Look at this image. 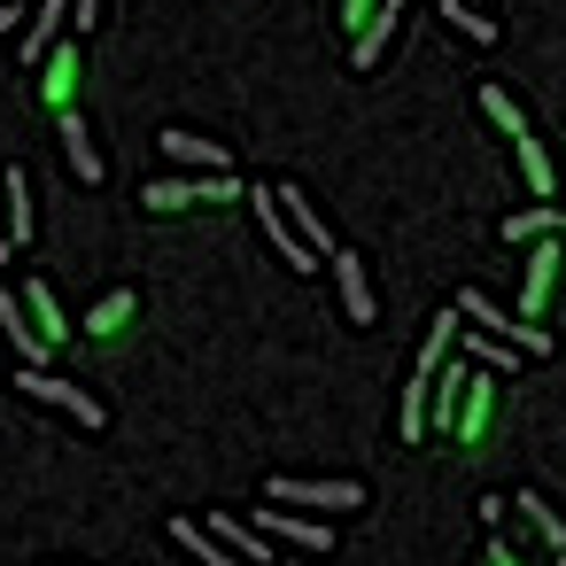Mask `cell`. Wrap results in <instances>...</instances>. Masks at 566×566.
Listing matches in <instances>:
<instances>
[{
	"mask_svg": "<svg viewBox=\"0 0 566 566\" xmlns=\"http://www.w3.org/2000/svg\"><path fill=\"white\" fill-rule=\"evenodd\" d=\"M458 311H465L473 326H489L496 342H512V349H527V357H551V334H543V326H527V318H512V311H496L489 295H458Z\"/></svg>",
	"mask_w": 566,
	"mask_h": 566,
	"instance_id": "1",
	"label": "cell"
},
{
	"mask_svg": "<svg viewBox=\"0 0 566 566\" xmlns=\"http://www.w3.org/2000/svg\"><path fill=\"white\" fill-rule=\"evenodd\" d=\"M17 388L40 396V403H55V411H71L78 427H102V403H94L78 380H55V373H40V365H17Z\"/></svg>",
	"mask_w": 566,
	"mask_h": 566,
	"instance_id": "2",
	"label": "cell"
},
{
	"mask_svg": "<svg viewBox=\"0 0 566 566\" xmlns=\"http://www.w3.org/2000/svg\"><path fill=\"white\" fill-rule=\"evenodd\" d=\"M241 195V179L233 171H210V179H156V187H140V202L148 210H179V202H233Z\"/></svg>",
	"mask_w": 566,
	"mask_h": 566,
	"instance_id": "3",
	"label": "cell"
},
{
	"mask_svg": "<svg viewBox=\"0 0 566 566\" xmlns=\"http://www.w3.org/2000/svg\"><path fill=\"white\" fill-rule=\"evenodd\" d=\"M272 504H326V512H357L365 489L357 481H272Z\"/></svg>",
	"mask_w": 566,
	"mask_h": 566,
	"instance_id": "4",
	"label": "cell"
},
{
	"mask_svg": "<svg viewBox=\"0 0 566 566\" xmlns=\"http://www.w3.org/2000/svg\"><path fill=\"white\" fill-rule=\"evenodd\" d=\"M334 287H342L349 326H373V280H365V264H357L349 249H334Z\"/></svg>",
	"mask_w": 566,
	"mask_h": 566,
	"instance_id": "5",
	"label": "cell"
},
{
	"mask_svg": "<svg viewBox=\"0 0 566 566\" xmlns=\"http://www.w3.org/2000/svg\"><path fill=\"white\" fill-rule=\"evenodd\" d=\"M202 527H210V535H218V543H226V551H233L241 566H272V551H264V535H256V527H241L233 512H202Z\"/></svg>",
	"mask_w": 566,
	"mask_h": 566,
	"instance_id": "6",
	"label": "cell"
},
{
	"mask_svg": "<svg viewBox=\"0 0 566 566\" xmlns=\"http://www.w3.org/2000/svg\"><path fill=\"white\" fill-rule=\"evenodd\" d=\"M272 202H280V218L303 233V249H311V256H326V249H334V241H326V218H318V210H311L295 187H272Z\"/></svg>",
	"mask_w": 566,
	"mask_h": 566,
	"instance_id": "7",
	"label": "cell"
},
{
	"mask_svg": "<svg viewBox=\"0 0 566 566\" xmlns=\"http://www.w3.org/2000/svg\"><path fill=\"white\" fill-rule=\"evenodd\" d=\"M256 218H264V233H272V249H280V256H287L295 272H318V256L303 249V233H295V226L280 218V202H272V195H256Z\"/></svg>",
	"mask_w": 566,
	"mask_h": 566,
	"instance_id": "8",
	"label": "cell"
},
{
	"mask_svg": "<svg viewBox=\"0 0 566 566\" xmlns=\"http://www.w3.org/2000/svg\"><path fill=\"white\" fill-rule=\"evenodd\" d=\"M0 334H9L17 365H40V357H48V342H40V326L24 318V303H17V295H0Z\"/></svg>",
	"mask_w": 566,
	"mask_h": 566,
	"instance_id": "9",
	"label": "cell"
},
{
	"mask_svg": "<svg viewBox=\"0 0 566 566\" xmlns=\"http://www.w3.org/2000/svg\"><path fill=\"white\" fill-rule=\"evenodd\" d=\"M0 218H9L17 241H32V179L24 171H0Z\"/></svg>",
	"mask_w": 566,
	"mask_h": 566,
	"instance_id": "10",
	"label": "cell"
},
{
	"mask_svg": "<svg viewBox=\"0 0 566 566\" xmlns=\"http://www.w3.org/2000/svg\"><path fill=\"white\" fill-rule=\"evenodd\" d=\"M164 156L171 164H195V171H233L218 140H195V133H164Z\"/></svg>",
	"mask_w": 566,
	"mask_h": 566,
	"instance_id": "11",
	"label": "cell"
},
{
	"mask_svg": "<svg viewBox=\"0 0 566 566\" xmlns=\"http://www.w3.org/2000/svg\"><path fill=\"white\" fill-rule=\"evenodd\" d=\"M256 527L280 535V543H295V551H326V543H334L326 527H311V520H295V512H256Z\"/></svg>",
	"mask_w": 566,
	"mask_h": 566,
	"instance_id": "12",
	"label": "cell"
},
{
	"mask_svg": "<svg viewBox=\"0 0 566 566\" xmlns=\"http://www.w3.org/2000/svg\"><path fill=\"white\" fill-rule=\"evenodd\" d=\"M171 543L202 551V566H241V558H233V551H226V543H218V535H210L202 520H171Z\"/></svg>",
	"mask_w": 566,
	"mask_h": 566,
	"instance_id": "13",
	"label": "cell"
},
{
	"mask_svg": "<svg viewBox=\"0 0 566 566\" xmlns=\"http://www.w3.org/2000/svg\"><path fill=\"white\" fill-rule=\"evenodd\" d=\"M63 17H71L63 0H48V9L32 17V32H24V63H48V48H55V32H63Z\"/></svg>",
	"mask_w": 566,
	"mask_h": 566,
	"instance_id": "14",
	"label": "cell"
},
{
	"mask_svg": "<svg viewBox=\"0 0 566 566\" xmlns=\"http://www.w3.org/2000/svg\"><path fill=\"white\" fill-rule=\"evenodd\" d=\"M63 156H71V171H78V179H86V187H94V179H102V156H94V148H86V125H78V117H63Z\"/></svg>",
	"mask_w": 566,
	"mask_h": 566,
	"instance_id": "15",
	"label": "cell"
},
{
	"mask_svg": "<svg viewBox=\"0 0 566 566\" xmlns=\"http://www.w3.org/2000/svg\"><path fill=\"white\" fill-rule=\"evenodd\" d=\"M24 318H32V326H40V342H63V334H71V326H63V311H55V295H48V287H32V295H24Z\"/></svg>",
	"mask_w": 566,
	"mask_h": 566,
	"instance_id": "16",
	"label": "cell"
},
{
	"mask_svg": "<svg viewBox=\"0 0 566 566\" xmlns=\"http://www.w3.org/2000/svg\"><path fill=\"white\" fill-rule=\"evenodd\" d=\"M442 17H450V24H458V32H465V40H481V48H489V40H496V24H489V17H481V0H442Z\"/></svg>",
	"mask_w": 566,
	"mask_h": 566,
	"instance_id": "17",
	"label": "cell"
},
{
	"mask_svg": "<svg viewBox=\"0 0 566 566\" xmlns=\"http://www.w3.org/2000/svg\"><path fill=\"white\" fill-rule=\"evenodd\" d=\"M427 388H434V373H419V380L403 388V442H419V434H427Z\"/></svg>",
	"mask_w": 566,
	"mask_h": 566,
	"instance_id": "18",
	"label": "cell"
},
{
	"mask_svg": "<svg viewBox=\"0 0 566 566\" xmlns=\"http://www.w3.org/2000/svg\"><path fill=\"white\" fill-rule=\"evenodd\" d=\"M543 233H558V210H520L504 226V241H543Z\"/></svg>",
	"mask_w": 566,
	"mask_h": 566,
	"instance_id": "19",
	"label": "cell"
},
{
	"mask_svg": "<svg viewBox=\"0 0 566 566\" xmlns=\"http://www.w3.org/2000/svg\"><path fill=\"white\" fill-rule=\"evenodd\" d=\"M133 303H140V295H109V303H102V311L86 318V334H117V326L133 318Z\"/></svg>",
	"mask_w": 566,
	"mask_h": 566,
	"instance_id": "20",
	"label": "cell"
},
{
	"mask_svg": "<svg viewBox=\"0 0 566 566\" xmlns=\"http://www.w3.org/2000/svg\"><path fill=\"white\" fill-rule=\"evenodd\" d=\"M450 334H458V311H442V318H434V334H427V349H419V373H434V365H442Z\"/></svg>",
	"mask_w": 566,
	"mask_h": 566,
	"instance_id": "21",
	"label": "cell"
},
{
	"mask_svg": "<svg viewBox=\"0 0 566 566\" xmlns=\"http://www.w3.org/2000/svg\"><path fill=\"white\" fill-rule=\"evenodd\" d=\"M481 109H489V117H496V125L520 140V109H512V94H504V86H481Z\"/></svg>",
	"mask_w": 566,
	"mask_h": 566,
	"instance_id": "22",
	"label": "cell"
},
{
	"mask_svg": "<svg viewBox=\"0 0 566 566\" xmlns=\"http://www.w3.org/2000/svg\"><path fill=\"white\" fill-rule=\"evenodd\" d=\"M512 148H520V171H527V187H535V195H543V187H551V164H543V148H535V140H527V133H520V140H512Z\"/></svg>",
	"mask_w": 566,
	"mask_h": 566,
	"instance_id": "23",
	"label": "cell"
},
{
	"mask_svg": "<svg viewBox=\"0 0 566 566\" xmlns=\"http://www.w3.org/2000/svg\"><path fill=\"white\" fill-rule=\"evenodd\" d=\"M520 512H527V520H535V527H543V535L566 551V527H558V512H543V496H520Z\"/></svg>",
	"mask_w": 566,
	"mask_h": 566,
	"instance_id": "24",
	"label": "cell"
},
{
	"mask_svg": "<svg viewBox=\"0 0 566 566\" xmlns=\"http://www.w3.org/2000/svg\"><path fill=\"white\" fill-rule=\"evenodd\" d=\"M71 17H78V32H86V24L102 17V0H78V9H71Z\"/></svg>",
	"mask_w": 566,
	"mask_h": 566,
	"instance_id": "25",
	"label": "cell"
},
{
	"mask_svg": "<svg viewBox=\"0 0 566 566\" xmlns=\"http://www.w3.org/2000/svg\"><path fill=\"white\" fill-rule=\"evenodd\" d=\"M0 256H9V249H0Z\"/></svg>",
	"mask_w": 566,
	"mask_h": 566,
	"instance_id": "26",
	"label": "cell"
},
{
	"mask_svg": "<svg viewBox=\"0 0 566 566\" xmlns=\"http://www.w3.org/2000/svg\"><path fill=\"white\" fill-rule=\"evenodd\" d=\"M558 566H566V558H558Z\"/></svg>",
	"mask_w": 566,
	"mask_h": 566,
	"instance_id": "27",
	"label": "cell"
}]
</instances>
